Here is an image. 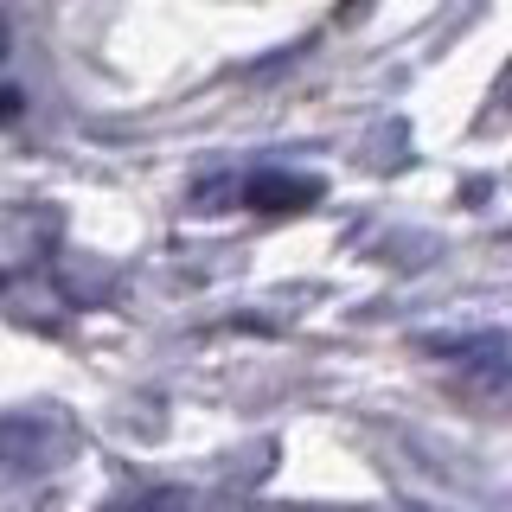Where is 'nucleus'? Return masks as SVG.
<instances>
[{"mask_svg":"<svg viewBox=\"0 0 512 512\" xmlns=\"http://www.w3.org/2000/svg\"><path fill=\"white\" fill-rule=\"evenodd\" d=\"M58 461V429H52V416H7L0 423V468H52Z\"/></svg>","mask_w":512,"mask_h":512,"instance_id":"7ed1b4c3","label":"nucleus"},{"mask_svg":"<svg viewBox=\"0 0 512 512\" xmlns=\"http://www.w3.org/2000/svg\"><path fill=\"white\" fill-rule=\"evenodd\" d=\"M237 199L250 205V212H308V205L327 199V180L320 173H282V167H256L244 186H237Z\"/></svg>","mask_w":512,"mask_h":512,"instance_id":"f257e3e1","label":"nucleus"},{"mask_svg":"<svg viewBox=\"0 0 512 512\" xmlns=\"http://www.w3.org/2000/svg\"><path fill=\"white\" fill-rule=\"evenodd\" d=\"M109 512H192V493L186 487H148V493H135V500H122Z\"/></svg>","mask_w":512,"mask_h":512,"instance_id":"20e7f679","label":"nucleus"},{"mask_svg":"<svg viewBox=\"0 0 512 512\" xmlns=\"http://www.w3.org/2000/svg\"><path fill=\"white\" fill-rule=\"evenodd\" d=\"M20 116V90H0V122H13Z\"/></svg>","mask_w":512,"mask_h":512,"instance_id":"39448f33","label":"nucleus"},{"mask_svg":"<svg viewBox=\"0 0 512 512\" xmlns=\"http://www.w3.org/2000/svg\"><path fill=\"white\" fill-rule=\"evenodd\" d=\"M429 352H442L448 365H461V378L480 391H506L512 384V346L500 333H468V340H436Z\"/></svg>","mask_w":512,"mask_h":512,"instance_id":"f03ea898","label":"nucleus"},{"mask_svg":"<svg viewBox=\"0 0 512 512\" xmlns=\"http://www.w3.org/2000/svg\"><path fill=\"white\" fill-rule=\"evenodd\" d=\"M0 58H7V26H0Z\"/></svg>","mask_w":512,"mask_h":512,"instance_id":"423d86ee","label":"nucleus"}]
</instances>
